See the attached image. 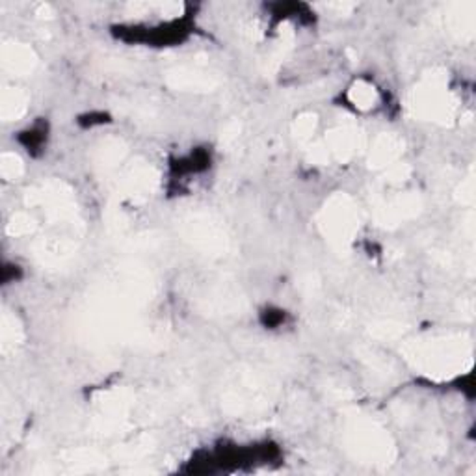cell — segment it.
<instances>
[{
    "label": "cell",
    "mask_w": 476,
    "mask_h": 476,
    "mask_svg": "<svg viewBox=\"0 0 476 476\" xmlns=\"http://www.w3.org/2000/svg\"><path fill=\"white\" fill-rule=\"evenodd\" d=\"M21 144L26 147L28 153L34 155L35 151H40L41 147L47 146V140H49V125L45 123H35V125L28 127L25 132H21Z\"/></svg>",
    "instance_id": "obj_1"
}]
</instances>
